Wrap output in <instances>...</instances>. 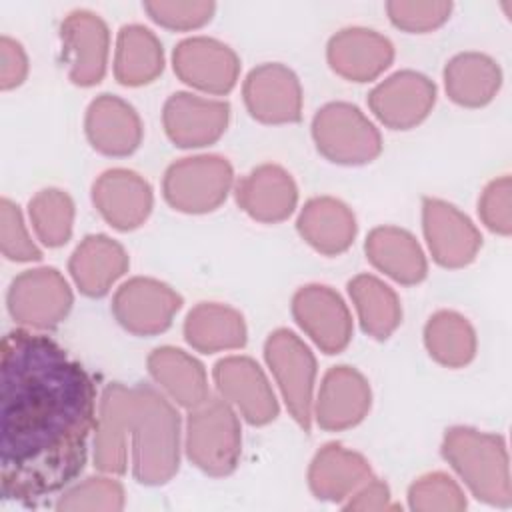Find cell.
Returning <instances> with one entry per match:
<instances>
[{"label": "cell", "instance_id": "1", "mask_svg": "<svg viewBox=\"0 0 512 512\" xmlns=\"http://www.w3.org/2000/svg\"><path fill=\"white\" fill-rule=\"evenodd\" d=\"M0 382V490L32 506L82 472L94 384L52 338L22 328L2 338Z\"/></svg>", "mask_w": 512, "mask_h": 512}, {"label": "cell", "instance_id": "2", "mask_svg": "<svg viewBox=\"0 0 512 512\" xmlns=\"http://www.w3.org/2000/svg\"><path fill=\"white\" fill-rule=\"evenodd\" d=\"M94 434V466L146 486L166 484L180 466V416L166 396L148 384H108L100 396Z\"/></svg>", "mask_w": 512, "mask_h": 512}, {"label": "cell", "instance_id": "3", "mask_svg": "<svg viewBox=\"0 0 512 512\" xmlns=\"http://www.w3.org/2000/svg\"><path fill=\"white\" fill-rule=\"evenodd\" d=\"M442 456L478 500L506 508L512 502L504 438L468 426L446 430Z\"/></svg>", "mask_w": 512, "mask_h": 512}, {"label": "cell", "instance_id": "4", "mask_svg": "<svg viewBox=\"0 0 512 512\" xmlns=\"http://www.w3.org/2000/svg\"><path fill=\"white\" fill-rule=\"evenodd\" d=\"M240 450V422L224 398H208L188 410L186 456L196 468L210 476H226L238 466Z\"/></svg>", "mask_w": 512, "mask_h": 512}, {"label": "cell", "instance_id": "5", "mask_svg": "<svg viewBox=\"0 0 512 512\" xmlns=\"http://www.w3.org/2000/svg\"><path fill=\"white\" fill-rule=\"evenodd\" d=\"M312 138L318 152L336 164L358 166L382 152L378 128L354 104L330 102L312 120Z\"/></svg>", "mask_w": 512, "mask_h": 512}, {"label": "cell", "instance_id": "6", "mask_svg": "<svg viewBox=\"0 0 512 512\" xmlns=\"http://www.w3.org/2000/svg\"><path fill=\"white\" fill-rule=\"evenodd\" d=\"M234 182L232 166L216 154L182 158L168 166L162 180L164 200L178 212L204 214L216 210Z\"/></svg>", "mask_w": 512, "mask_h": 512}, {"label": "cell", "instance_id": "7", "mask_svg": "<svg viewBox=\"0 0 512 512\" xmlns=\"http://www.w3.org/2000/svg\"><path fill=\"white\" fill-rule=\"evenodd\" d=\"M266 364L276 378L288 412L306 432L312 426L316 358L306 342L288 328L274 330L264 344Z\"/></svg>", "mask_w": 512, "mask_h": 512}, {"label": "cell", "instance_id": "8", "mask_svg": "<svg viewBox=\"0 0 512 512\" xmlns=\"http://www.w3.org/2000/svg\"><path fill=\"white\" fill-rule=\"evenodd\" d=\"M74 302L66 278L56 268H32L18 274L6 296L10 316L28 328L50 330L70 312Z\"/></svg>", "mask_w": 512, "mask_h": 512}, {"label": "cell", "instance_id": "9", "mask_svg": "<svg viewBox=\"0 0 512 512\" xmlns=\"http://www.w3.org/2000/svg\"><path fill=\"white\" fill-rule=\"evenodd\" d=\"M180 306V294L168 284L144 276L124 282L112 298L118 324L136 336H154L168 330Z\"/></svg>", "mask_w": 512, "mask_h": 512}, {"label": "cell", "instance_id": "10", "mask_svg": "<svg viewBox=\"0 0 512 512\" xmlns=\"http://www.w3.org/2000/svg\"><path fill=\"white\" fill-rule=\"evenodd\" d=\"M220 396L252 426H264L278 416V400L262 368L248 356H228L214 364Z\"/></svg>", "mask_w": 512, "mask_h": 512}, {"label": "cell", "instance_id": "11", "mask_svg": "<svg viewBox=\"0 0 512 512\" xmlns=\"http://www.w3.org/2000/svg\"><path fill=\"white\" fill-rule=\"evenodd\" d=\"M172 68L184 84L200 92L228 94L238 80L240 60L220 40L192 36L174 48Z\"/></svg>", "mask_w": 512, "mask_h": 512}, {"label": "cell", "instance_id": "12", "mask_svg": "<svg viewBox=\"0 0 512 512\" xmlns=\"http://www.w3.org/2000/svg\"><path fill=\"white\" fill-rule=\"evenodd\" d=\"M252 118L264 124H290L302 116V86L284 64L266 62L252 68L242 88Z\"/></svg>", "mask_w": 512, "mask_h": 512}, {"label": "cell", "instance_id": "13", "mask_svg": "<svg viewBox=\"0 0 512 512\" xmlns=\"http://www.w3.org/2000/svg\"><path fill=\"white\" fill-rule=\"evenodd\" d=\"M434 102V82L414 70L394 72L368 94L372 114L392 130L414 128L432 112Z\"/></svg>", "mask_w": 512, "mask_h": 512}, {"label": "cell", "instance_id": "14", "mask_svg": "<svg viewBox=\"0 0 512 512\" xmlns=\"http://www.w3.org/2000/svg\"><path fill=\"white\" fill-rule=\"evenodd\" d=\"M422 228L434 262L444 268L470 264L482 246V236L472 220L438 198L422 200Z\"/></svg>", "mask_w": 512, "mask_h": 512}, {"label": "cell", "instance_id": "15", "mask_svg": "<svg viewBox=\"0 0 512 512\" xmlns=\"http://www.w3.org/2000/svg\"><path fill=\"white\" fill-rule=\"evenodd\" d=\"M292 316L326 354L342 352L352 338V316L348 306L330 286H302L292 298Z\"/></svg>", "mask_w": 512, "mask_h": 512}, {"label": "cell", "instance_id": "16", "mask_svg": "<svg viewBox=\"0 0 512 512\" xmlns=\"http://www.w3.org/2000/svg\"><path fill=\"white\" fill-rule=\"evenodd\" d=\"M62 54L68 76L76 86H94L106 74L110 32L104 20L90 10L70 12L60 26Z\"/></svg>", "mask_w": 512, "mask_h": 512}, {"label": "cell", "instance_id": "17", "mask_svg": "<svg viewBox=\"0 0 512 512\" xmlns=\"http://www.w3.org/2000/svg\"><path fill=\"white\" fill-rule=\"evenodd\" d=\"M228 120L230 106L226 102L190 92L172 94L162 110L166 136L178 148H202L214 144L226 132Z\"/></svg>", "mask_w": 512, "mask_h": 512}, {"label": "cell", "instance_id": "18", "mask_svg": "<svg viewBox=\"0 0 512 512\" xmlns=\"http://www.w3.org/2000/svg\"><path fill=\"white\" fill-rule=\"evenodd\" d=\"M92 202L112 228L128 232L146 222L154 196L150 184L140 174L126 168H112L94 182Z\"/></svg>", "mask_w": 512, "mask_h": 512}, {"label": "cell", "instance_id": "19", "mask_svg": "<svg viewBox=\"0 0 512 512\" xmlns=\"http://www.w3.org/2000/svg\"><path fill=\"white\" fill-rule=\"evenodd\" d=\"M370 404L372 392L368 380L352 366H334L322 378L314 418L320 428L338 432L362 422Z\"/></svg>", "mask_w": 512, "mask_h": 512}, {"label": "cell", "instance_id": "20", "mask_svg": "<svg viewBox=\"0 0 512 512\" xmlns=\"http://www.w3.org/2000/svg\"><path fill=\"white\" fill-rule=\"evenodd\" d=\"M326 58L338 76L350 82H370L392 64L394 46L376 30L354 26L330 38Z\"/></svg>", "mask_w": 512, "mask_h": 512}, {"label": "cell", "instance_id": "21", "mask_svg": "<svg viewBox=\"0 0 512 512\" xmlns=\"http://www.w3.org/2000/svg\"><path fill=\"white\" fill-rule=\"evenodd\" d=\"M238 206L254 220L276 224L286 220L298 202L292 176L278 164H262L236 184Z\"/></svg>", "mask_w": 512, "mask_h": 512}, {"label": "cell", "instance_id": "22", "mask_svg": "<svg viewBox=\"0 0 512 512\" xmlns=\"http://www.w3.org/2000/svg\"><path fill=\"white\" fill-rule=\"evenodd\" d=\"M84 128L92 148L106 156H128L142 142L140 116L126 100L112 94H100L90 102Z\"/></svg>", "mask_w": 512, "mask_h": 512}, {"label": "cell", "instance_id": "23", "mask_svg": "<svg viewBox=\"0 0 512 512\" xmlns=\"http://www.w3.org/2000/svg\"><path fill=\"white\" fill-rule=\"evenodd\" d=\"M126 250L104 234L86 236L70 256L68 270L84 296L100 298L128 270Z\"/></svg>", "mask_w": 512, "mask_h": 512}, {"label": "cell", "instance_id": "24", "mask_svg": "<svg viewBox=\"0 0 512 512\" xmlns=\"http://www.w3.org/2000/svg\"><path fill=\"white\" fill-rule=\"evenodd\" d=\"M368 478H372L368 460L336 442L322 446L308 468V486L312 494L326 502L346 500Z\"/></svg>", "mask_w": 512, "mask_h": 512}, {"label": "cell", "instance_id": "25", "mask_svg": "<svg viewBox=\"0 0 512 512\" xmlns=\"http://www.w3.org/2000/svg\"><path fill=\"white\" fill-rule=\"evenodd\" d=\"M298 234L316 252L336 256L346 252L356 238V218L338 198H310L296 220Z\"/></svg>", "mask_w": 512, "mask_h": 512}, {"label": "cell", "instance_id": "26", "mask_svg": "<svg viewBox=\"0 0 512 512\" xmlns=\"http://www.w3.org/2000/svg\"><path fill=\"white\" fill-rule=\"evenodd\" d=\"M152 380L178 406L192 410L210 398L204 366L188 352L174 346H160L148 356Z\"/></svg>", "mask_w": 512, "mask_h": 512}, {"label": "cell", "instance_id": "27", "mask_svg": "<svg viewBox=\"0 0 512 512\" xmlns=\"http://www.w3.org/2000/svg\"><path fill=\"white\" fill-rule=\"evenodd\" d=\"M366 258L392 280L412 286L426 278L428 264L416 238L398 226L374 228L364 244Z\"/></svg>", "mask_w": 512, "mask_h": 512}, {"label": "cell", "instance_id": "28", "mask_svg": "<svg viewBox=\"0 0 512 512\" xmlns=\"http://www.w3.org/2000/svg\"><path fill=\"white\" fill-rule=\"evenodd\" d=\"M184 338L204 354L234 350L246 344V324L242 314L230 306L200 302L184 320Z\"/></svg>", "mask_w": 512, "mask_h": 512}, {"label": "cell", "instance_id": "29", "mask_svg": "<svg viewBox=\"0 0 512 512\" xmlns=\"http://www.w3.org/2000/svg\"><path fill=\"white\" fill-rule=\"evenodd\" d=\"M502 84L498 64L480 52L456 54L444 68V86L452 102L478 108L488 104Z\"/></svg>", "mask_w": 512, "mask_h": 512}, {"label": "cell", "instance_id": "30", "mask_svg": "<svg viewBox=\"0 0 512 512\" xmlns=\"http://www.w3.org/2000/svg\"><path fill=\"white\" fill-rule=\"evenodd\" d=\"M164 68V52L156 34L140 24L122 26L116 40L114 76L124 86L152 82Z\"/></svg>", "mask_w": 512, "mask_h": 512}, {"label": "cell", "instance_id": "31", "mask_svg": "<svg viewBox=\"0 0 512 512\" xmlns=\"http://www.w3.org/2000/svg\"><path fill=\"white\" fill-rule=\"evenodd\" d=\"M348 294L358 312L362 330L386 340L402 320V306L396 292L372 274H358L348 282Z\"/></svg>", "mask_w": 512, "mask_h": 512}, {"label": "cell", "instance_id": "32", "mask_svg": "<svg viewBox=\"0 0 512 512\" xmlns=\"http://www.w3.org/2000/svg\"><path fill=\"white\" fill-rule=\"evenodd\" d=\"M428 354L446 368H462L476 354V334L470 322L452 310L432 314L424 326Z\"/></svg>", "mask_w": 512, "mask_h": 512}, {"label": "cell", "instance_id": "33", "mask_svg": "<svg viewBox=\"0 0 512 512\" xmlns=\"http://www.w3.org/2000/svg\"><path fill=\"white\" fill-rule=\"evenodd\" d=\"M28 216L38 240L44 246L58 248L70 240L74 224V202L64 190H40L28 204Z\"/></svg>", "mask_w": 512, "mask_h": 512}, {"label": "cell", "instance_id": "34", "mask_svg": "<svg viewBox=\"0 0 512 512\" xmlns=\"http://www.w3.org/2000/svg\"><path fill=\"white\" fill-rule=\"evenodd\" d=\"M124 508V488L108 476H92L66 490L58 502L60 512H118Z\"/></svg>", "mask_w": 512, "mask_h": 512}, {"label": "cell", "instance_id": "35", "mask_svg": "<svg viewBox=\"0 0 512 512\" xmlns=\"http://www.w3.org/2000/svg\"><path fill=\"white\" fill-rule=\"evenodd\" d=\"M408 506L416 512H460L466 496L448 474L430 472L410 484Z\"/></svg>", "mask_w": 512, "mask_h": 512}, {"label": "cell", "instance_id": "36", "mask_svg": "<svg viewBox=\"0 0 512 512\" xmlns=\"http://www.w3.org/2000/svg\"><path fill=\"white\" fill-rule=\"evenodd\" d=\"M148 16L170 30H194L210 22L214 14V2L200 0H148L142 4Z\"/></svg>", "mask_w": 512, "mask_h": 512}, {"label": "cell", "instance_id": "37", "mask_svg": "<svg viewBox=\"0 0 512 512\" xmlns=\"http://www.w3.org/2000/svg\"><path fill=\"white\" fill-rule=\"evenodd\" d=\"M0 246L2 254L12 262H32L40 260L42 252L32 242L20 208L8 200H0Z\"/></svg>", "mask_w": 512, "mask_h": 512}, {"label": "cell", "instance_id": "38", "mask_svg": "<svg viewBox=\"0 0 512 512\" xmlns=\"http://www.w3.org/2000/svg\"><path fill=\"white\" fill-rule=\"evenodd\" d=\"M450 2H404L394 0L386 4L390 22L406 32H430L450 18Z\"/></svg>", "mask_w": 512, "mask_h": 512}, {"label": "cell", "instance_id": "39", "mask_svg": "<svg viewBox=\"0 0 512 512\" xmlns=\"http://www.w3.org/2000/svg\"><path fill=\"white\" fill-rule=\"evenodd\" d=\"M478 214L486 228L496 234L508 236L512 232V216H510V176H500L492 180L480 200Z\"/></svg>", "mask_w": 512, "mask_h": 512}, {"label": "cell", "instance_id": "40", "mask_svg": "<svg viewBox=\"0 0 512 512\" xmlns=\"http://www.w3.org/2000/svg\"><path fill=\"white\" fill-rule=\"evenodd\" d=\"M28 58L20 42L10 36L0 38V88L12 90L26 80Z\"/></svg>", "mask_w": 512, "mask_h": 512}, {"label": "cell", "instance_id": "41", "mask_svg": "<svg viewBox=\"0 0 512 512\" xmlns=\"http://www.w3.org/2000/svg\"><path fill=\"white\" fill-rule=\"evenodd\" d=\"M346 510H392L396 504L390 500V488L378 478H368L358 490H354L346 502Z\"/></svg>", "mask_w": 512, "mask_h": 512}]
</instances>
